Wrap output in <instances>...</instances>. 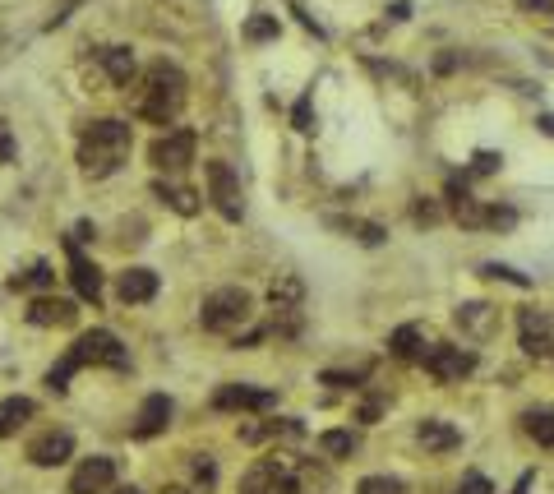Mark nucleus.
I'll list each match as a JSON object with an SVG mask.
<instances>
[{"label":"nucleus","mask_w":554,"mask_h":494,"mask_svg":"<svg viewBox=\"0 0 554 494\" xmlns=\"http://www.w3.org/2000/svg\"><path fill=\"white\" fill-rule=\"evenodd\" d=\"M84 365H102V370H130V351L121 347V338H116V333L93 328V333H84V338L65 351L61 365H51V370H47V388H51V393H65V388H70V374L84 370Z\"/></svg>","instance_id":"nucleus-1"},{"label":"nucleus","mask_w":554,"mask_h":494,"mask_svg":"<svg viewBox=\"0 0 554 494\" xmlns=\"http://www.w3.org/2000/svg\"><path fill=\"white\" fill-rule=\"evenodd\" d=\"M130 148H134V134L125 121H111V116L107 121H93L84 130V139H79V167H84V176L102 181V176L125 167Z\"/></svg>","instance_id":"nucleus-2"},{"label":"nucleus","mask_w":554,"mask_h":494,"mask_svg":"<svg viewBox=\"0 0 554 494\" xmlns=\"http://www.w3.org/2000/svg\"><path fill=\"white\" fill-rule=\"evenodd\" d=\"M185 107V74L171 61H153L144 70V88H139V116L153 125H171Z\"/></svg>","instance_id":"nucleus-3"},{"label":"nucleus","mask_w":554,"mask_h":494,"mask_svg":"<svg viewBox=\"0 0 554 494\" xmlns=\"http://www.w3.org/2000/svg\"><path fill=\"white\" fill-rule=\"evenodd\" d=\"M254 314V301L245 287H222L213 296H204V310H199V324L208 333H222V338H236Z\"/></svg>","instance_id":"nucleus-4"},{"label":"nucleus","mask_w":554,"mask_h":494,"mask_svg":"<svg viewBox=\"0 0 554 494\" xmlns=\"http://www.w3.org/2000/svg\"><path fill=\"white\" fill-rule=\"evenodd\" d=\"M425 374H430L434 384H462L471 370H476V351L467 347H453V342H434L425 351Z\"/></svg>","instance_id":"nucleus-5"},{"label":"nucleus","mask_w":554,"mask_h":494,"mask_svg":"<svg viewBox=\"0 0 554 494\" xmlns=\"http://www.w3.org/2000/svg\"><path fill=\"white\" fill-rule=\"evenodd\" d=\"M208 199L227 222H241L245 217V199H241V176L227 167V162H208Z\"/></svg>","instance_id":"nucleus-6"},{"label":"nucleus","mask_w":554,"mask_h":494,"mask_svg":"<svg viewBox=\"0 0 554 494\" xmlns=\"http://www.w3.org/2000/svg\"><path fill=\"white\" fill-rule=\"evenodd\" d=\"M194 148H199L194 130H167V134H157V139H153L148 162H153L157 171H185L194 162Z\"/></svg>","instance_id":"nucleus-7"},{"label":"nucleus","mask_w":554,"mask_h":494,"mask_svg":"<svg viewBox=\"0 0 554 494\" xmlns=\"http://www.w3.org/2000/svg\"><path fill=\"white\" fill-rule=\"evenodd\" d=\"M241 494H301V485H296V476H291L287 462L259 458L250 471H245Z\"/></svg>","instance_id":"nucleus-8"},{"label":"nucleus","mask_w":554,"mask_h":494,"mask_svg":"<svg viewBox=\"0 0 554 494\" xmlns=\"http://www.w3.org/2000/svg\"><path fill=\"white\" fill-rule=\"evenodd\" d=\"M518 338H522V351H527V356L550 361L554 356V314L550 310H522L518 314Z\"/></svg>","instance_id":"nucleus-9"},{"label":"nucleus","mask_w":554,"mask_h":494,"mask_svg":"<svg viewBox=\"0 0 554 494\" xmlns=\"http://www.w3.org/2000/svg\"><path fill=\"white\" fill-rule=\"evenodd\" d=\"M277 393L273 388H254V384H222L213 393V411H273Z\"/></svg>","instance_id":"nucleus-10"},{"label":"nucleus","mask_w":554,"mask_h":494,"mask_svg":"<svg viewBox=\"0 0 554 494\" xmlns=\"http://www.w3.org/2000/svg\"><path fill=\"white\" fill-rule=\"evenodd\" d=\"M453 324L462 328V338L490 342L494 333H499V305H490V301H467V305H458Z\"/></svg>","instance_id":"nucleus-11"},{"label":"nucleus","mask_w":554,"mask_h":494,"mask_svg":"<svg viewBox=\"0 0 554 494\" xmlns=\"http://www.w3.org/2000/svg\"><path fill=\"white\" fill-rule=\"evenodd\" d=\"M65 254H70V282H74V291H79L84 301L97 305V296H102V273H97V264L88 259L84 250H79V236H65Z\"/></svg>","instance_id":"nucleus-12"},{"label":"nucleus","mask_w":554,"mask_h":494,"mask_svg":"<svg viewBox=\"0 0 554 494\" xmlns=\"http://www.w3.org/2000/svg\"><path fill=\"white\" fill-rule=\"evenodd\" d=\"M116 485V462L111 458H84L70 476V494H107Z\"/></svg>","instance_id":"nucleus-13"},{"label":"nucleus","mask_w":554,"mask_h":494,"mask_svg":"<svg viewBox=\"0 0 554 494\" xmlns=\"http://www.w3.org/2000/svg\"><path fill=\"white\" fill-rule=\"evenodd\" d=\"M70 453H74V434L70 430H47L28 444V462H33V467H61Z\"/></svg>","instance_id":"nucleus-14"},{"label":"nucleus","mask_w":554,"mask_h":494,"mask_svg":"<svg viewBox=\"0 0 554 494\" xmlns=\"http://www.w3.org/2000/svg\"><path fill=\"white\" fill-rule=\"evenodd\" d=\"M268 305H273L277 319H291V324H296V314H301V305H305V282L296 278V273H282V278L268 287Z\"/></svg>","instance_id":"nucleus-15"},{"label":"nucleus","mask_w":554,"mask_h":494,"mask_svg":"<svg viewBox=\"0 0 554 494\" xmlns=\"http://www.w3.org/2000/svg\"><path fill=\"white\" fill-rule=\"evenodd\" d=\"M74 301H65V296H37L33 305H28V324L37 328H65L74 324Z\"/></svg>","instance_id":"nucleus-16"},{"label":"nucleus","mask_w":554,"mask_h":494,"mask_svg":"<svg viewBox=\"0 0 554 494\" xmlns=\"http://www.w3.org/2000/svg\"><path fill=\"white\" fill-rule=\"evenodd\" d=\"M167 425H171V398L167 393L144 398V407H139V416H134V434H139V439H153V434H162Z\"/></svg>","instance_id":"nucleus-17"},{"label":"nucleus","mask_w":554,"mask_h":494,"mask_svg":"<svg viewBox=\"0 0 554 494\" xmlns=\"http://www.w3.org/2000/svg\"><path fill=\"white\" fill-rule=\"evenodd\" d=\"M116 296H121L125 305H144L157 296V273L153 268H125L121 282H116Z\"/></svg>","instance_id":"nucleus-18"},{"label":"nucleus","mask_w":554,"mask_h":494,"mask_svg":"<svg viewBox=\"0 0 554 494\" xmlns=\"http://www.w3.org/2000/svg\"><path fill=\"white\" fill-rule=\"evenodd\" d=\"M434 342L425 338V328L421 324H402L393 338H388V351H393V361H425V351H430Z\"/></svg>","instance_id":"nucleus-19"},{"label":"nucleus","mask_w":554,"mask_h":494,"mask_svg":"<svg viewBox=\"0 0 554 494\" xmlns=\"http://www.w3.org/2000/svg\"><path fill=\"white\" fill-rule=\"evenodd\" d=\"M448 213L458 217L462 227H485V208L471 199L467 181H448Z\"/></svg>","instance_id":"nucleus-20"},{"label":"nucleus","mask_w":554,"mask_h":494,"mask_svg":"<svg viewBox=\"0 0 554 494\" xmlns=\"http://www.w3.org/2000/svg\"><path fill=\"white\" fill-rule=\"evenodd\" d=\"M416 439H421V444L430 448V453H453V448L462 444L458 425L439 421V416H430V421H421V425H416Z\"/></svg>","instance_id":"nucleus-21"},{"label":"nucleus","mask_w":554,"mask_h":494,"mask_svg":"<svg viewBox=\"0 0 554 494\" xmlns=\"http://www.w3.org/2000/svg\"><path fill=\"white\" fill-rule=\"evenodd\" d=\"M97 61H102V70H107L111 84L130 88V79H134V51L130 47H102L97 51Z\"/></svg>","instance_id":"nucleus-22"},{"label":"nucleus","mask_w":554,"mask_h":494,"mask_svg":"<svg viewBox=\"0 0 554 494\" xmlns=\"http://www.w3.org/2000/svg\"><path fill=\"white\" fill-rule=\"evenodd\" d=\"M33 398H5L0 402V439H10V434H19L28 421H33Z\"/></svg>","instance_id":"nucleus-23"},{"label":"nucleus","mask_w":554,"mask_h":494,"mask_svg":"<svg viewBox=\"0 0 554 494\" xmlns=\"http://www.w3.org/2000/svg\"><path fill=\"white\" fill-rule=\"evenodd\" d=\"M522 434H527V439H536L541 448H554V407L522 411Z\"/></svg>","instance_id":"nucleus-24"},{"label":"nucleus","mask_w":554,"mask_h":494,"mask_svg":"<svg viewBox=\"0 0 554 494\" xmlns=\"http://www.w3.org/2000/svg\"><path fill=\"white\" fill-rule=\"evenodd\" d=\"M153 194L162 199V204L176 208V213H185V217L199 213V194H194L190 185H167V181H157V185H153Z\"/></svg>","instance_id":"nucleus-25"},{"label":"nucleus","mask_w":554,"mask_h":494,"mask_svg":"<svg viewBox=\"0 0 554 494\" xmlns=\"http://www.w3.org/2000/svg\"><path fill=\"white\" fill-rule=\"evenodd\" d=\"M328 227L347 231V236H356L361 245H384V236H388V231L379 227V222H361V217H333Z\"/></svg>","instance_id":"nucleus-26"},{"label":"nucleus","mask_w":554,"mask_h":494,"mask_svg":"<svg viewBox=\"0 0 554 494\" xmlns=\"http://www.w3.org/2000/svg\"><path fill=\"white\" fill-rule=\"evenodd\" d=\"M319 448H324L328 458H351V453L361 448V434L356 430H324L319 434Z\"/></svg>","instance_id":"nucleus-27"},{"label":"nucleus","mask_w":554,"mask_h":494,"mask_svg":"<svg viewBox=\"0 0 554 494\" xmlns=\"http://www.w3.org/2000/svg\"><path fill=\"white\" fill-rule=\"evenodd\" d=\"M10 287L14 291H47V287H56V273H51V264H33L28 273H14Z\"/></svg>","instance_id":"nucleus-28"},{"label":"nucleus","mask_w":554,"mask_h":494,"mask_svg":"<svg viewBox=\"0 0 554 494\" xmlns=\"http://www.w3.org/2000/svg\"><path fill=\"white\" fill-rule=\"evenodd\" d=\"M356 494H407V485H402L398 476H365V481L356 485Z\"/></svg>","instance_id":"nucleus-29"},{"label":"nucleus","mask_w":554,"mask_h":494,"mask_svg":"<svg viewBox=\"0 0 554 494\" xmlns=\"http://www.w3.org/2000/svg\"><path fill=\"white\" fill-rule=\"evenodd\" d=\"M245 37H250V42H268V37H277V14H254L250 24H245Z\"/></svg>","instance_id":"nucleus-30"},{"label":"nucleus","mask_w":554,"mask_h":494,"mask_svg":"<svg viewBox=\"0 0 554 494\" xmlns=\"http://www.w3.org/2000/svg\"><path fill=\"white\" fill-rule=\"evenodd\" d=\"M365 374H370L365 365H361V370H324V374H319V384H328V388H356Z\"/></svg>","instance_id":"nucleus-31"},{"label":"nucleus","mask_w":554,"mask_h":494,"mask_svg":"<svg viewBox=\"0 0 554 494\" xmlns=\"http://www.w3.org/2000/svg\"><path fill=\"white\" fill-rule=\"evenodd\" d=\"M439 217H444V213H439V204H434V199H425V194L411 204V222H416V227H434Z\"/></svg>","instance_id":"nucleus-32"},{"label":"nucleus","mask_w":554,"mask_h":494,"mask_svg":"<svg viewBox=\"0 0 554 494\" xmlns=\"http://www.w3.org/2000/svg\"><path fill=\"white\" fill-rule=\"evenodd\" d=\"M481 273H485V278H494V282H513V287H531V278H522L518 268H508V264H481Z\"/></svg>","instance_id":"nucleus-33"},{"label":"nucleus","mask_w":554,"mask_h":494,"mask_svg":"<svg viewBox=\"0 0 554 494\" xmlns=\"http://www.w3.org/2000/svg\"><path fill=\"white\" fill-rule=\"evenodd\" d=\"M291 121H296V130H301V134H310V130H314V97H310V93H305L301 102H296Z\"/></svg>","instance_id":"nucleus-34"},{"label":"nucleus","mask_w":554,"mask_h":494,"mask_svg":"<svg viewBox=\"0 0 554 494\" xmlns=\"http://www.w3.org/2000/svg\"><path fill=\"white\" fill-rule=\"evenodd\" d=\"M518 222V213L513 208H485V227H494V231H508Z\"/></svg>","instance_id":"nucleus-35"},{"label":"nucleus","mask_w":554,"mask_h":494,"mask_svg":"<svg viewBox=\"0 0 554 494\" xmlns=\"http://www.w3.org/2000/svg\"><path fill=\"white\" fill-rule=\"evenodd\" d=\"M458 494H494V485H490V481H485L481 471H471V476H462Z\"/></svg>","instance_id":"nucleus-36"},{"label":"nucleus","mask_w":554,"mask_h":494,"mask_svg":"<svg viewBox=\"0 0 554 494\" xmlns=\"http://www.w3.org/2000/svg\"><path fill=\"white\" fill-rule=\"evenodd\" d=\"M194 476L204 485H213L217 481V467H213V458H204V453H194Z\"/></svg>","instance_id":"nucleus-37"},{"label":"nucleus","mask_w":554,"mask_h":494,"mask_svg":"<svg viewBox=\"0 0 554 494\" xmlns=\"http://www.w3.org/2000/svg\"><path fill=\"white\" fill-rule=\"evenodd\" d=\"M513 5H518V10H527V14H554V0H513Z\"/></svg>","instance_id":"nucleus-38"},{"label":"nucleus","mask_w":554,"mask_h":494,"mask_svg":"<svg viewBox=\"0 0 554 494\" xmlns=\"http://www.w3.org/2000/svg\"><path fill=\"white\" fill-rule=\"evenodd\" d=\"M499 167H504L499 153H476V171H481V176H490V171H499Z\"/></svg>","instance_id":"nucleus-39"},{"label":"nucleus","mask_w":554,"mask_h":494,"mask_svg":"<svg viewBox=\"0 0 554 494\" xmlns=\"http://www.w3.org/2000/svg\"><path fill=\"white\" fill-rule=\"evenodd\" d=\"M10 157H14V134H10V125L0 121V167H5Z\"/></svg>","instance_id":"nucleus-40"},{"label":"nucleus","mask_w":554,"mask_h":494,"mask_svg":"<svg viewBox=\"0 0 554 494\" xmlns=\"http://www.w3.org/2000/svg\"><path fill=\"white\" fill-rule=\"evenodd\" d=\"M162 494H194L190 485H162Z\"/></svg>","instance_id":"nucleus-41"},{"label":"nucleus","mask_w":554,"mask_h":494,"mask_svg":"<svg viewBox=\"0 0 554 494\" xmlns=\"http://www.w3.org/2000/svg\"><path fill=\"white\" fill-rule=\"evenodd\" d=\"M111 494H139V490H134V485H121V490H111Z\"/></svg>","instance_id":"nucleus-42"}]
</instances>
